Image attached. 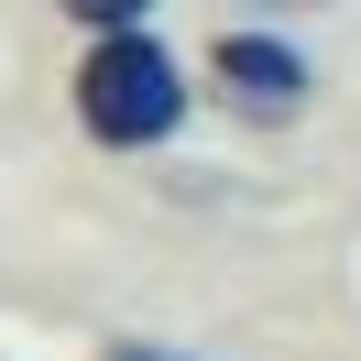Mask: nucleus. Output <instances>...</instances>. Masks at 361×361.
Instances as JSON below:
<instances>
[{
    "instance_id": "f03ea898",
    "label": "nucleus",
    "mask_w": 361,
    "mask_h": 361,
    "mask_svg": "<svg viewBox=\"0 0 361 361\" xmlns=\"http://www.w3.org/2000/svg\"><path fill=\"white\" fill-rule=\"evenodd\" d=\"M219 88L252 99V110H285V99L307 88V66H295L274 33H230V44H219Z\"/></svg>"
},
{
    "instance_id": "7ed1b4c3",
    "label": "nucleus",
    "mask_w": 361,
    "mask_h": 361,
    "mask_svg": "<svg viewBox=\"0 0 361 361\" xmlns=\"http://www.w3.org/2000/svg\"><path fill=\"white\" fill-rule=\"evenodd\" d=\"M77 23H99V33H121V23H142V11H154V0H66Z\"/></svg>"
},
{
    "instance_id": "f257e3e1",
    "label": "nucleus",
    "mask_w": 361,
    "mask_h": 361,
    "mask_svg": "<svg viewBox=\"0 0 361 361\" xmlns=\"http://www.w3.org/2000/svg\"><path fill=\"white\" fill-rule=\"evenodd\" d=\"M77 121H88L99 142H164V132L186 121V77H176V55H164L142 23H121L110 44L77 66Z\"/></svg>"
}]
</instances>
